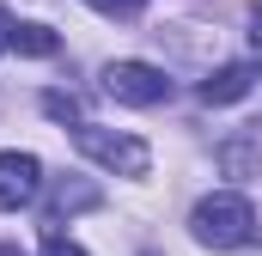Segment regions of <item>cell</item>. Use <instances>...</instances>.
Instances as JSON below:
<instances>
[{"label": "cell", "mask_w": 262, "mask_h": 256, "mask_svg": "<svg viewBox=\"0 0 262 256\" xmlns=\"http://www.w3.org/2000/svg\"><path fill=\"white\" fill-rule=\"evenodd\" d=\"M0 256H25V250H18V244H0Z\"/></svg>", "instance_id": "14"}, {"label": "cell", "mask_w": 262, "mask_h": 256, "mask_svg": "<svg viewBox=\"0 0 262 256\" xmlns=\"http://www.w3.org/2000/svg\"><path fill=\"white\" fill-rule=\"evenodd\" d=\"M73 146L116 177H146V165H152L140 134H116V128H98V122H73Z\"/></svg>", "instance_id": "2"}, {"label": "cell", "mask_w": 262, "mask_h": 256, "mask_svg": "<svg viewBox=\"0 0 262 256\" xmlns=\"http://www.w3.org/2000/svg\"><path fill=\"white\" fill-rule=\"evenodd\" d=\"M12 25H18V18H12V12L0 6V49H12Z\"/></svg>", "instance_id": "12"}, {"label": "cell", "mask_w": 262, "mask_h": 256, "mask_svg": "<svg viewBox=\"0 0 262 256\" xmlns=\"http://www.w3.org/2000/svg\"><path fill=\"white\" fill-rule=\"evenodd\" d=\"M43 110H49L55 122H79V98H73V92H43Z\"/></svg>", "instance_id": "9"}, {"label": "cell", "mask_w": 262, "mask_h": 256, "mask_svg": "<svg viewBox=\"0 0 262 256\" xmlns=\"http://www.w3.org/2000/svg\"><path fill=\"white\" fill-rule=\"evenodd\" d=\"M12 49H18V55H55L61 37H55L49 25H12Z\"/></svg>", "instance_id": "8"}, {"label": "cell", "mask_w": 262, "mask_h": 256, "mask_svg": "<svg viewBox=\"0 0 262 256\" xmlns=\"http://www.w3.org/2000/svg\"><path fill=\"white\" fill-rule=\"evenodd\" d=\"M85 207H104V189H98V183H85V177H61L55 195H49V226H61V220L85 214Z\"/></svg>", "instance_id": "7"}, {"label": "cell", "mask_w": 262, "mask_h": 256, "mask_svg": "<svg viewBox=\"0 0 262 256\" xmlns=\"http://www.w3.org/2000/svg\"><path fill=\"white\" fill-rule=\"evenodd\" d=\"M250 25H256V31H250V37H256V43H262V0H256V12H250Z\"/></svg>", "instance_id": "13"}, {"label": "cell", "mask_w": 262, "mask_h": 256, "mask_svg": "<svg viewBox=\"0 0 262 256\" xmlns=\"http://www.w3.org/2000/svg\"><path fill=\"white\" fill-rule=\"evenodd\" d=\"M92 12H104V18H140L146 12V0H85Z\"/></svg>", "instance_id": "10"}, {"label": "cell", "mask_w": 262, "mask_h": 256, "mask_svg": "<svg viewBox=\"0 0 262 256\" xmlns=\"http://www.w3.org/2000/svg\"><path fill=\"white\" fill-rule=\"evenodd\" d=\"M256 79H262V67H250V61H226V67H213V73L201 79V104H213V110H220V104H238Z\"/></svg>", "instance_id": "6"}, {"label": "cell", "mask_w": 262, "mask_h": 256, "mask_svg": "<svg viewBox=\"0 0 262 256\" xmlns=\"http://www.w3.org/2000/svg\"><path fill=\"white\" fill-rule=\"evenodd\" d=\"M189 232H195V244H207V250H244L256 238V207L244 195H232V189L201 195L195 214H189Z\"/></svg>", "instance_id": "1"}, {"label": "cell", "mask_w": 262, "mask_h": 256, "mask_svg": "<svg viewBox=\"0 0 262 256\" xmlns=\"http://www.w3.org/2000/svg\"><path fill=\"white\" fill-rule=\"evenodd\" d=\"M213 165L226 177H256L262 171V122H250L244 134H232V140H220L213 146Z\"/></svg>", "instance_id": "5"}, {"label": "cell", "mask_w": 262, "mask_h": 256, "mask_svg": "<svg viewBox=\"0 0 262 256\" xmlns=\"http://www.w3.org/2000/svg\"><path fill=\"white\" fill-rule=\"evenodd\" d=\"M43 195V159L37 153H0V214H18Z\"/></svg>", "instance_id": "4"}, {"label": "cell", "mask_w": 262, "mask_h": 256, "mask_svg": "<svg viewBox=\"0 0 262 256\" xmlns=\"http://www.w3.org/2000/svg\"><path fill=\"white\" fill-rule=\"evenodd\" d=\"M104 98L134 104V110H152V104L171 98V79H165V67H152V61H110L104 67Z\"/></svg>", "instance_id": "3"}, {"label": "cell", "mask_w": 262, "mask_h": 256, "mask_svg": "<svg viewBox=\"0 0 262 256\" xmlns=\"http://www.w3.org/2000/svg\"><path fill=\"white\" fill-rule=\"evenodd\" d=\"M140 256H159V250H140Z\"/></svg>", "instance_id": "15"}, {"label": "cell", "mask_w": 262, "mask_h": 256, "mask_svg": "<svg viewBox=\"0 0 262 256\" xmlns=\"http://www.w3.org/2000/svg\"><path fill=\"white\" fill-rule=\"evenodd\" d=\"M43 256H85V250H79L73 238H61V232H49V238H43Z\"/></svg>", "instance_id": "11"}]
</instances>
